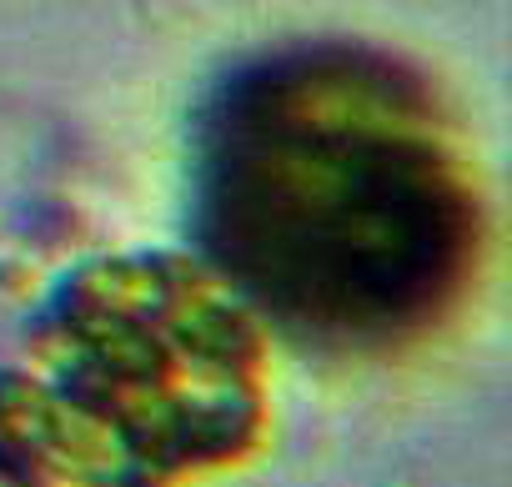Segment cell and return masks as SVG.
Returning a JSON list of instances; mask_svg holds the SVG:
<instances>
[{
	"label": "cell",
	"instance_id": "obj_1",
	"mask_svg": "<svg viewBox=\"0 0 512 487\" xmlns=\"http://www.w3.org/2000/svg\"><path fill=\"white\" fill-rule=\"evenodd\" d=\"M196 221L231 287L292 337L382 352L477 262V201L427 91L357 51L236 76L206 116Z\"/></svg>",
	"mask_w": 512,
	"mask_h": 487
}]
</instances>
